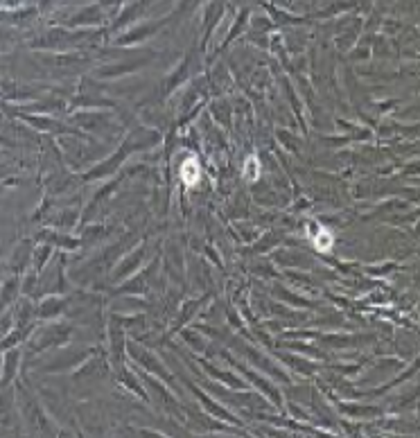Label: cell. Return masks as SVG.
<instances>
[{
	"mask_svg": "<svg viewBox=\"0 0 420 438\" xmlns=\"http://www.w3.org/2000/svg\"><path fill=\"white\" fill-rule=\"evenodd\" d=\"M181 176H183V183L188 185V188H194V185L199 183V176H201V167H199L197 158L190 156L185 158L183 167H181Z\"/></svg>",
	"mask_w": 420,
	"mask_h": 438,
	"instance_id": "obj_1",
	"label": "cell"
},
{
	"mask_svg": "<svg viewBox=\"0 0 420 438\" xmlns=\"http://www.w3.org/2000/svg\"><path fill=\"white\" fill-rule=\"evenodd\" d=\"M242 174H244V179L246 181H255L260 176V165H258V158L255 156H249L246 158V163H244V172H242Z\"/></svg>",
	"mask_w": 420,
	"mask_h": 438,
	"instance_id": "obj_2",
	"label": "cell"
},
{
	"mask_svg": "<svg viewBox=\"0 0 420 438\" xmlns=\"http://www.w3.org/2000/svg\"><path fill=\"white\" fill-rule=\"evenodd\" d=\"M314 246L319 251H328L330 246H332V235H330L328 231H323V228H321L319 235H314Z\"/></svg>",
	"mask_w": 420,
	"mask_h": 438,
	"instance_id": "obj_3",
	"label": "cell"
}]
</instances>
